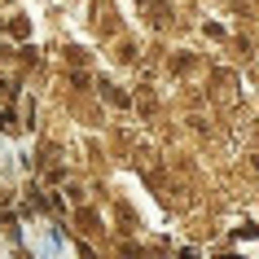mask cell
I'll use <instances>...</instances> for the list:
<instances>
[{
  "label": "cell",
  "instance_id": "cell-1",
  "mask_svg": "<svg viewBox=\"0 0 259 259\" xmlns=\"http://www.w3.org/2000/svg\"><path fill=\"white\" fill-rule=\"evenodd\" d=\"M101 93H106V101H114V106H127V93H119V88H110V83H106Z\"/></svg>",
  "mask_w": 259,
  "mask_h": 259
},
{
  "label": "cell",
  "instance_id": "cell-2",
  "mask_svg": "<svg viewBox=\"0 0 259 259\" xmlns=\"http://www.w3.org/2000/svg\"><path fill=\"white\" fill-rule=\"evenodd\" d=\"M180 259H198V250H180Z\"/></svg>",
  "mask_w": 259,
  "mask_h": 259
},
{
  "label": "cell",
  "instance_id": "cell-3",
  "mask_svg": "<svg viewBox=\"0 0 259 259\" xmlns=\"http://www.w3.org/2000/svg\"><path fill=\"white\" fill-rule=\"evenodd\" d=\"M215 259H237V255H215Z\"/></svg>",
  "mask_w": 259,
  "mask_h": 259
}]
</instances>
